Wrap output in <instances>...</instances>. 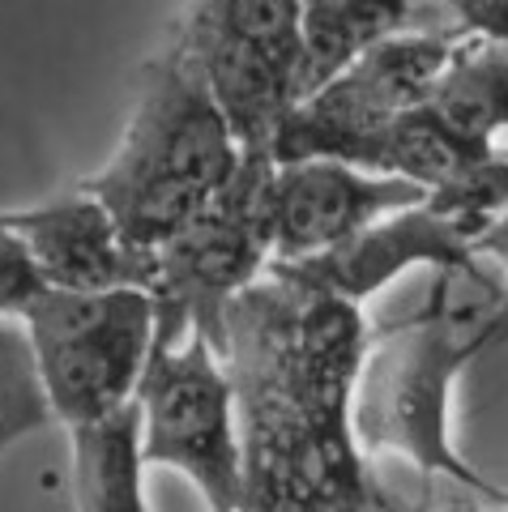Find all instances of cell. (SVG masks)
Listing matches in <instances>:
<instances>
[{"mask_svg": "<svg viewBox=\"0 0 508 512\" xmlns=\"http://www.w3.org/2000/svg\"><path fill=\"white\" fill-rule=\"evenodd\" d=\"M368 338L359 303L282 265L227 308L218 350L240 410V512H402L355 440Z\"/></svg>", "mask_w": 508, "mask_h": 512, "instance_id": "6da1fadb", "label": "cell"}, {"mask_svg": "<svg viewBox=\"0 0 508 512\" xmlns=\"http://www.w3.org/2000/svg\"><path fill=\"white\" fill-rule=\"evenodd\" d=\"M504 282L483 256L432 269L423 308L398 325L372 329L355 384V440L368 457L393 453L423 478H444L508 508V491L462 457L453 440V393L462 372L496 342Z\"/></svg>", "mask_w": 508, "mask_h": 512, "instance_id": "7a4b0ae2", "label": "cell"}, {"mask_svg": "<svg viewBox=\"0 0 508 512\" xmlns=\"http://www.w3.org/2000/svg\"><path fill=\"white\" fill-rule=\"evenodd\" d=\"M244 163L235 128L205 77L171 43L141 69L120 146L82 188L107 205L124 239L154 261L235 184Z\"/></svg>", "mask_w": 508, "mask_h": 512, "instance_id": "3957f363", "label": "cell"}, {"mask_svg": "<svg viewBox=\"0 0 508 512\" xmlns=\"http://www.w3.org/2000/svg\"><path fill=\"white\" fill-rule=\"evenodd\" d=\"M18 325L35 355L52 419L73 431L133 406L137 380L158 338L150 291H56L43 286Z\"/></svg>", "mask_w": 508, "mask_h": 512, "instance_id": "277c9868", "label": "cell"}, {"mask_svg": "<svg viewBox=\"0 0 508 512\" xmlns=\"http://www.w3.org/2000/svg\"><path fill=\"white\" fill-rule=\"evenodd\" d=\"M176 47L205 77L244 158L274 163L278 128L304 77L299 0H184Z\"/></svg>", "mask_w": 508, "mask_h": 512, "instance_id": "5b68a950", "label": "cell"}, {"mask_svg": "<svg viewBox=\"0 0 508 512\" xmlns=\"http://www.w3.org/2000/svg\"><path fill=\"white\" fill-rule=\"evenodd\" d=\"M133 406L141 414L146 466L180 470L210 512H240L244 444L235 384L222 350L205 333L154 338Z\"/></svg>", "mask_w": 508, "mask_h": 512, "instance_id": "8992f818", "label": "cell"}, {"mask_svg": "<svg viewBox=\"0 0 508 512\" xmlns=\"http://www.w3.org/2000/svg\"><path fill=\"white\" fill-rule=\"evenodd\" d=\"M462 39V26L402 30V35L380 39L287 111L274 141V163H295V158L351 163L363 141H372L380 128H389L393 120L410 116L432 99L440 73L449 69Z\"/></svg>", "mask_w": 508, "mask_h": 512, "instance_id": "52a82bcc", "label": "cell"}, {"mask_svg": "<svg viewBox=\"0 0 508 512\" xmlns=\"http://www.w3.org/2000/svg\"><path fill=\"white\" fill-rule=\"evenodd\" d=\"M269 167L274 163L248 158L235 184L154 256L150 299L158 308V338H180V333L197 329L218 346L227 308L269 269Z\"/></svg>", "mask_w": 508, "mask_h": 512, "instance_id": "ba28073f", "label": "cell"}, {"mask_svg": "<svg viewBox=\"0 0 508 512\" xmlns=\"http://www.w3.org/2000/svg\"><path fill=\"white\" fill-rule=\"evenodd\" d=\"M419 184L372 175L338 158H295L265 175L269 265H304L346 248L393 214L423 205Z\"/></svg>", "mask_w": 508, "mask_h": 512, "instance_id": "9c48e42d", "label": "cell"}, {"mask_svg": "<svg viewBox=\"0 0 508 512\" xmlns=\"http://www.w3.org/2000/svg\"><path fill=\"white\" fill-rule=\"evenodd\" d=\"M0 222L18 235L43 286H56V291L141 286L150 291L154 282V261L124 239L111 210L82 184L77 192L26 205V210H0Z\"/></svg>", "mask_w": 508, "mask_h": 512, "instance_id": "30bf717a", "label": "cell"}, {"mask_svg": "<svg viewBox=\"0 0 508 512\" xmlns=\"http://www.w3.org/2000/svg\"><path fill=\"white\" fill-rule=\"evenodd\" d=\"M470 252H474V231L423 201L376 222L372 231H363L338 252L316 256V261H304V265H282V269H295L299 278H308L363 308L389 282H398L406 269H444Z\"/></svg>", "mask_w": 508, "mask_h": 512, "instance_id": "8fae6325", "label": "cell"}, {"mask_svg": "<svg viewBox=\"0 0 508 512\" xmlns=\"http://www.w3.org/2000/svg\"><path fill=\"white\" fill-rule=\"evenodd\" d=\"M427 111L479 158L508 154V43L466 35Z\"/></svg>", "mask_w": 508, "mask_h": 512, "instance_id": "7c38bea8", "label": "cell"}, {"mask_svg": "<svg viewBox=\"0 0 508 512\" xmlns=\"http://www.w3.org/2000/svg\"><path fill=\"white\" fill-rule=\"evenodd\" d=\"M73 500L77 512H150L141 414L124 406L99 423L73 427Z\"/></svg>", "mask_w": 508, "mask_h": 512, "instance_id": "4fadbf2b", "label": "cell"}, {"mask_svg": "<svg viewBox=\"0 0 508 512\" xmlns=\"http://www.w3.org/2000/svg\"><path fill=\"white\" fill-rule=\"evenodd\" d=\"M415 0H299V30H304V77L299 99L338 77L380 39L410 30Z\"/></svg>", "mask_w": 508, "mask_h": 512, "instance_id": "5bb4252c", "label": "cell"}, {"mask_svg": "<svg viewBox=\"0 0 508 512\" xmlns=\"http://www.w3.org/2000/svg\"><path fill=\"white\" fill-rule=\"evenodd\" d=\"M52 419L35 372V355L18 320L0 316V453L13 448L30 431H43Z\"/></svg>", "mask_w": 508, "mask_h": 512, "instance_id": "9a60e30c", "label": "cell"}, {"mask_svg": "<svg viewBox=\"0 0 508 512\" xmlns=\"http://www.w3.org/2000/svg\"><path fill=\"white\" fill-rule=\"evenodd\" d=\"M39 291H43V278L35 274V265H30L26 248L18 244V235L0 222V316L18 320L22 308Z\"/></svg>", "mask_w": 508, "mask_h": 512, "instance_id": "2e32d148", "label": "cell"}, {"mask_svg": "<svg viewBox=\"0 0 508 512\" xmlns=\"http://www.w3.org/2000/svg\"><path fill=\"white\" fill-rule=\"evenodd\" d=\"M457 18V26L474 39L508 43V0H440Z\"/></svg>", "mask_w": 508, "mask_h": 512, "instance_id": "e0dca14e", "label": "cell"}, {"mask_svg": "<svg viewBox=\"0 0 508 512\" xmlns=\"http://www.w3.org/2000/svg\"><path fill=\"white\" fill-rule=\"evenodd\" d=\"M474 256H483L504 282V316H500V333H496V342H504L508 338V210L491 218L483 235L474 239Z\"/></svg>", "mask_w": 508, "mask_h": 512, "instance_id": "ac0fdd59", "label": "cell"}]
</instances>
